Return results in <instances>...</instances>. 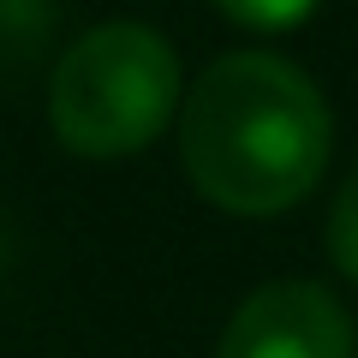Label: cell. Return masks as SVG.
Returning <instances> with one entry per match:
<instances>
[{"label":"cell","instance_id":"obj_4","mask_svg":"<svg viewBox=\"0 0 358 358\" xmlns=\"http://www.w3.org/2000/svg\"><path fill=\"white\" fill-rule=\"evenodd\" d=\"M54 0H0V78H24L48 60Z\"/></svg>","mask_w":358,"mask_h":358},{"label":"cell","instance_id":"obj_5","mask_svg":"<svg viewBox=\"0 0 358 358\" xmlns=\"http://www.w3.org/2000/svg\"><path fill=\"white\" fill-rule=\"evenodd\" d=\"M329 257L341 263V275L358 281V167L346 173L341 197H334V215H329Z\"/></svg>","mask_w":358,"mask_h":358},{"label":"cell","instance_id":"obj_6","mask_svg":"<svg viewBox=\"0 0 358 358\" xmlns=\"http://www.w3.org/2000/svg\"><path fill=\"white\" fill-rule=\"evenodd\" d=\"M215 6L251 30H287V24H305L317 13V0H215Z\"/></svg>","mask_w":358,"mask_h":358},{"label":"cell","instance_id":"obj_2","mask_svg":"<svg viewBox=\"0 0 358 358\" xmlns=\"http://www.w3.org/2000/svg\"><path fill=\"white\" fill-rule=\"evenodd\" d=\"M179 60L150 24H96L60 54L48 84L54 131L72 155L114 162L173 120Z\"/></svg>","mask_w":358,"mask_h":358},{"label":"cell","instance_id":"obj_1","mask_svg":"<svg viewBox=\"0 0 358 358\" xmlns=\"http://www.w3.org/2000/svg\"><path fill=\"white\" fill-rule=\"evenodd\" d=\"M179 155L197 192L233 215H281L329 162L322 90L275 54H227L179 108Z\"/></svg>","mask_w":358,"mask_h":358},{"label":"cell","instance_id":"obj_3","mask_svg":"<svg viewBox=\"0 0 358 358\" xmlns=\"http://www.w3.org/2000/svg\"><path fill=\"white\" fill-rule=\"evenodd\" d=\"M215 358H352V317L317 281H268L233 310Z\"/></svg>","mask_w":358,"mask_h":358}]
</instances>
